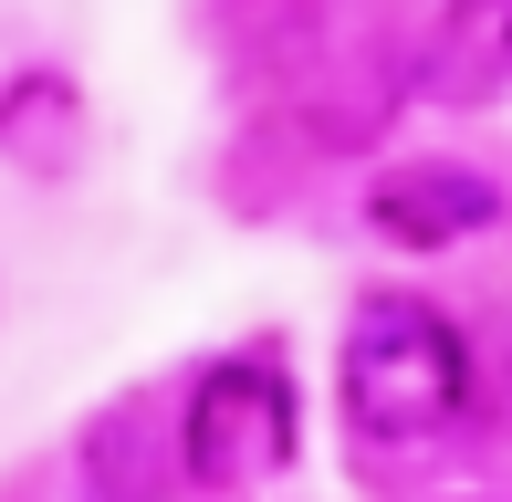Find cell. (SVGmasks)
<instances>
[{"instance_id":"cell-6","label":"cell","mask_w":512,"mask_h":502,"mask_svg":"<svg viewBox=\"0 0 512 502\" xmlns=\"http://www.w3.org/2000/svg\"><path fill=\"white\" fill-rule=\"evenodd\" d=\"M512 84V0H450L429 42V95L439 105H492Z\"/></svg>"},{"instance_id":"cell-4","label":"cell","mask_w":512,"mask_h":502,"mask_svg":"<svg viewBox=\"0 0 512 502\" xmlns=\"http://www.w3.org/2000/svg\"><path fill=\"white\" fill-rule=\"evenodd\" d=\"M189 482V419H157L147 398H115L84 429V492L95 502H168Z\"/></svg>"},{"instance_id":"cell-2","label":"cell","mask_w":512,"mask_h":502,"mask_svg":"<svg viewBox=\"0 0 512 502\" xmlns=\"http://www.w3.org/2000/svg\"><path fill=\"white\" fill-rule=\"evenodd\" d=\"M189 482L199 492H262L293 471V440H304V408H293V377L272 346H241L220 367H199L189 387Z\"/></svg>"},{"instance_id":"cell-5","label":"cell","mask_w":512,"mask_h":502,"mask_svg":"<svg viewBox=\"0 0 512 502\" xmlns=\"http://www.w3.org/2000/svg\"><path fill=\"white\" fill-rule=\"evenodd\" d=\"M84 136H95V116H84V95L63 74H11L0 84V157L32 178H63L84 157Z\"/></svg>"},{"instance_id":"cell-3","label":"cell","mask_w":512,"mask_h":502,"mask_svg":"<svg viewBox=\"0 0 512 502\" xmlns=\"http://www.w3.org/2000/svg\"><path fill=\"white\" fill-rule=\"evenodd\" d=\"M366 220L398 251H460V241H481L502 220V178L471 168V157H408V168H377Z\"/></svg>"},{"instance_id":"cell-1","label":"cell","mask_w":512,"mask_h":502,"mask_svg":"<svg viewBox=\"0 0 512 502\" xmlns=\"http://www.w3.org/2000/svg\"><path fill=\"white\" fill-rule=\"evenodd\" d=\"M335 398L345 429L377 450H418L471 408V335L429 293H366L335 346Z\"/></svg>"}]
</instances>
